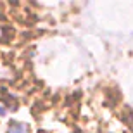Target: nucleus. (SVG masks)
Segmentation results:
<instances>
[{"label":"nucleus","instance_id":"f257e3e1","mask_svg":"<svg viewBox=\"0 0 133 133\" xmlns=\"http://www.w3.org/2000/svg\"><path fill=\"white\" fill-rule=\"evenodd\" d=\"M7 133H30V130L23 123H10V126L7 128Z\"/></svg>","mask_w":133,"mask_h":133}]
</instances>
